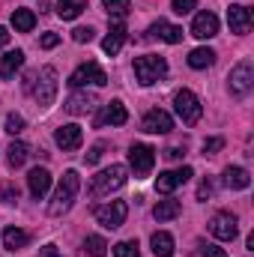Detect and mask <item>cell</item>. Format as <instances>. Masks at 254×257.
Returning a JSON list of instances; mask_svg holds the SVG:
<instances>
[{"mask_svg":"<svg viewBox=\"0 0 254 257\" xmlns=\"http://www.w3.org/2000/svg\"><path fill=\"white\" fill-rule=\"evenodd\" d=\"M27 90L33 93V99L39 105H51L54 96H57V72H54V66H42L36 75H30Z\"/></svg>","mask_w":254,"mask_h":257,"instance_id":"1","label":"cell"},{"mask_svg":"<svg viewBox=\"0 0 254 257\" xmlns=\"http://www.w3.org/2000/svg\"><path fill=\"white\" fill-rule=\"evenodd\" d=\"M78 189H81V177H78V171H66L63 180H60V186H57V192H54V200H51L48 212H51L54 218H60L63 212H69L72 203H75Z\"/></svg>","mask_w":254,"mask_h":257,"instance_id":"2","label":"cell"},{"mask_svg":"<svg viewBox=\"0 0 254 257\" xmlns=\"http://www.w3.org/2000/svg\"><path fill=\"white\" fill-rule=\"evenodd\" d=\"M129 171L123 165H111V168H105V171H99L96 177H93V183H90V194L93 197H105V194L117 192V189H123L126 186V177Z\"/></svg>","mask_w":254,"mask_h":257,"instance_id":"3","label":"cell"},{"mask_svg":"<svg viewBox=\"0 0 254 257\" xmlns=\"http://www.w3.org/2000/svg\"><path fill=\"white\" fill-rule=\"evenodd\" d=\"M165 75H168V63H165V57L144 54V57H138V60H135V78H138L144 87H150V84L162 81Z\"/></svg>","mask_w":254,"mask_h":257,"instance_id":"4","label":"cell"},{"mask_svg":"<svg viewBox=\"0 0 254 257\" xmlns=\"http://www.w3.org/2000/svg\"><path fill=\"white\" fill-rule=\"evenodd\" d=\"M174 108H177V114H180V120L186 126H197L200 117H203V105H200V99L191 90H180L174 96Z\"/></svg>","mask_w":254,"mask_h":257,"instance_id":"5","label":"cell"},{"mask_svg":"<svg viewBox=\"0 0 254 257\" xmlns=\"http://www.w3.org/2000/svg\"><path fill=\"white\" fill-rule=\"evenodd\" d=\"M129 165H132V171H135L138 180L150 177V171H153V165H156V150H153L150 144H132V150H129Z\"/></svg>","mask_w":254,"mask_h":257,"instance_id":"6","label":"cell"},{"mask_svg":"<svg viewBox=\"0 0 254 257\" xmlns=\"http://www.w3.org/2000/svg\"><path fill=\"white\" fill-rule=\"evenodd\" d=\"M87 84L105 87V84H108V72H105L99 63H84V66H78V69L72 72V78H69V87L81 90V87H87Z\"/></svg>","mask_w":254,"mask_h":257,"instance_id":"7","label":"cell"},{"mask_svg":"<svg viewBox=\"0 0 254 257\" xmlns=\"http://www.w3.org/2000/svg\"><path fill=\"white\" fill-rule=\"evenodd\" d=\"M126 215H129L126 200H111V203H105V206H96V218H99V224L108 227V230H117V227L126 221Z\"/></svg>","mask_w":254,"mask_h":257,"instance_id":"8","label":"cell"},{"mask_svg":"<svg viewBox=\"0 0 254 257\" xmlns=\"http://www.w3.org/2000/svg\"><path fill=\"white\" fill-rule=\"evenodd\" d=\"M227 81H230V93H233V96H245V93L251 90V84H254V66H251V60H242V63L233 66Z\"/></svg>","mask_w":254,"mask_h":257,"instance_id":"9","label":"cell"},{"mask_svg":"<svg viewBox=\"0 0 254 257\" xmlns=\"http://www.w3.org/2000/svg\"><path fill=\"white\" fill-rule=\"evenodd\" d=\"M209 233H212L215 239H224V242L236 239V233H239L236 215H233V212H215V215L209 218Z\"/></svg>","mask_w":254,"mask_h":257,"instance_id":"10","label":"cell"},{"mask_svg":"<svg viewBox=\"0 0 254 257\" xmlns=\"http://www.w3.org/2000/svg\"><path fill=\"white\" fill-rule=\"evenodd\" d=\"M191 177H194V171H191V168H177V171H165V174H159V177H156V192H159V194H171L174 189L186 186Z\"/></svg>","mask_w":254,"mask_h":257,"instance_id":"11","label":"cell"},{"mask_svg":"<svg viewBox=\"0 0 254 257\" xmlns=\"http://www.w3.org/2000/svg\"><path fill=\"white\" fill-rule=\"evenodd\" d=\"M129 120V111L123 102H108L99 114H96V128H105V126H123Z\"/></svg>","mask_w":254,"mask_h":257,"instance_id":"12","label":"cell"},{"mask_svg":"<svg viewBox=\"0 0 254 257\" xmlns=\"http://www.w3.org/2000/svg\"><path fill=\"white\" fill-rule=\"evenodd\" d=\"M144 132H150V135H168L171 128H174V120H171V114L168 111H159V108H153V111H147L144 114Z\"/></svg>","mask_w":254,"mask_h":257,"instance_id":"13","label":"cell"},{"mask_svg":"<svg viewBox=\"0 0 254 257\" xmlns=\"http://www.w3.org/2000/svg\"><path fill=\"white\" fill-rule=\"evenodd\" d=\"M227 24H230V33L245 36V33L251 30V9H248V6H239V3H233V6L227 9Z\"/></svg>","mask_w":254,"mask_h":257,"instance_id":"14","label":"cell"},{"mask_svg":"<svg viewBox=\"0 0 254 257\" xmlns=\"http://www.w3.org/2000/svg\"><path fill=\"white\" fill-rule=\"evenodd\" d=\"M54 141H57V147H60V150L72 153V150H78V147L84 144V128H81V126H75V123H66V126L57 128Z\"/></svg>","mask_w":254,"mask_h":257,"instance_id":"15","label":"cell"},{"mask_svg":"<svg viewBox=\"0 0 254 257\" xmlns=\"http://www.w3.org/2000/svg\"><path fill=\"white\" fill-rule=\"evenodd\" d=\"M191 36L197 39H212L218 36V18L212 12H197L194 21H191Z\"/></svg>","mask_w":254,"mask_h":257,"instance_id":"16","label":"cell"},{"mask_svg":"<svg viewBox=\"0 0 254 257\" xmlns=\"http://www.w3.org/2000/svg\"><path fill=\"white\" fill-rule=\"evenodd\" d=\"M123 42H126V24H123V21H114L111 30H108V36L102 39V51L114 57V54H120Z\"/></svg>","mask_w":254,"mask_h":257,"instance_id":"17","label":"cell"},{"mask_svg":"<svg viewBox=\"0 0 254 257\" xmlns=\"http://www.w3.org/2000/svg\"><path fill=\"white\" fill-rule=\"evenodd\" d=\"M27 186H30V194L36 197V200H42L48 189H51V174L45 171V168H33L30 174H27Z\"/></svg>","mask_w":254,"mask_h":257,"instance_id":"18","label":"cell"},{"mask_svg":"<svg viewBox=\"0 0 254 257\" xmlns=\"http://www.w3.org/2000/svg\"><path fill=\"white\" fill-rule=\"evenodd\" d=\"M93 108H96V96H93V93H81V90L72 93L69 102H66V111L75 114V117H78V114H87V111H93Z\"/></svg>","mask_w":254,"mask_h":257,"instance_id":"19","label":"cell"},{"mask_svg":"<svg viewBox=\"0 0 254 257\" xmlns=\"http://www.w3.org/2000/svg\"><path fill=\"white\" fill-rule=\"evenodd\" d=\"M224 186L227 189H248L251 186V174L239 165H227L224 168Z\"/></svg>","mask_w":254,"mask_h":257,"instance_id":"20","label":"cell"},{"mask_svg":"<svg viewBox=\"0 0 254 257\" xmlns=\"http://www.w3.org/2000/svg\"><path fill=\"white\" fill-rule=\"evenodd\" d=\"M150 33L159 36V39H165V42H171V45L183 42V27H174V24H168V21H162V18L150 27Z\"/></svg>","mask_w":254,"mask_h":257,"instance_id":"21","label":"cell"},{"mask_svg":"<svg viewBox=\"0 0 254 257\" xmlns=\"http://www.w3.org/2000/svg\"><path fill=\"white\" fill-rule=\"evenodd\" d=\"M27 242H30V233L27 230H21V227H6L3 230V248L21 251V248H27Z\"/></svg>","mask_w":254,"mask_h":257,"instance_id":"22","label":"cell"},{"mask_svg":"<svg viewBox=\"0 0 254 257\" xmlns=\"http://www.w3.org/2000/svg\"><path fill=\"white\" fill-rule=\"evenodd\" d=\"M21 66H24V51H18V48H15V51H6V54L0 57V78L9 81Z\"/></svg>","mask_w":254,"mask_h":257,"instance_id":"23","label":"cell"},{"mask_svg":"<svg viewBox=\"0 0 254 257\" xmlns=\"http://www.w3.org/2000/svg\"><path fill=\"white\" fill-rule=\"evenodd\" d=\"M150 245H153V254L156 257H174V236L165 233V230L153 233L150 236Z\"/></svg>","mask_w":254,"mask_h":257,"instance_id":"24","label":"cell"},{"mask_svg":"<svg viewBox=\"0 0 254 257\" xmlns=\"http://www.w3.org/2000/svg\"><path fill=\"white\" fill-rule=\"evenodd\" d=\"M180 212H183V203H180V200H159V203L153 206L156 221H171V218H177Z\"/></svg>","mask_w":254,"mask_h":257,"instance_id":"25","label":"cell"},{"mask_svg":"<svg viewBox=\"0 0 254 257\" xmlns=\"http://www.w3.org/2000/svg\"><path fill=\"white\" fill-rule=\"evenodd\" d=\"M27 156H30V147L21 144V141H12L9 150H6V162H9V168H21V165L27 162Z\"/></svg>","mask_w":254,"mask_h":257,"instance_id":"26","label":"cell"},{"mask_svg":"<svg viewBox=\"0 0 254 257\" xmlns=\"http://www.w3.org/2000/svg\"><path fill=\"white\" fill-rule=\"evenodd\" d=\"M57 15L63 18V21H72V18H78L84 9H87V3L84 0H57Z\"/></svg>","mask_w":254,"mask_h":257,"instance_id":"27","label":"cell"},{"mask_svg":"<svg viewBox=\"0 0 254 257\" xmlns=\"http://www.w3.org/2000/svg\"><path fill=\"white\" fill-rule=\"evenodd\" d=\"M12 27H15L18 33H30V30L36 27V15H33L30 9H15V12H12Z\"/></svg>","mask_w":254,"mask_h":257,"instance_id":"28","label":"cell"},{"mask_svg":"<svg viewBox=\"0 0 254 257\" xmlns=\"http://www.w3.org/2000/svg\"><path fill=\"white\" fill-rule=\"evenodd\" d=\"M215 63V51L212 48H194L189 54V66L191 69H206V66Z\"/></svg>","mask_w":254,"mask_h":257,"instance_id":"29","label":"cell"},{"mask_svg":"<svg viewBox=\"0 0 254 257\" xmlns=\"http://www.w3.org/2000/svg\"><path fill=\"white\" fill-rule=\"evenodd\" d=\"M84 251L90 257H105L108 254V242H105L102 236H87V239H84Z\"/></svg>","mask_w":254,"mask_h":257,"instance_id":"30","label":"cell"},{"mask_svg":"<svg viewBox=\"0 0 254 257\" xmlns=\"http://www.w3.org/2000/svg\"><path fill=\"white\" fill-rule=\"evenodd\" d=\"M114 257H141V251H138V242H135V239L117 242V245H114Z\"/></svg>","mask_w":254,"mask_h":257,"instance_id":"31","label":"cell"},{"mask_svg":"<svg viewBox=\"0 0 254 257\" xmlns=\"http://www.w3.org/2000/svg\"><path fill=\"white\" fill-rule=\"evenodd\" d=\"M105 3V9L111 12V15H117V18H123L129 9H132V0H102Z\"/></svg>","mask_w":254,"mask_h":257,"instance_id":"32","label":"cell"},{"mask_svg":"<svg viewBox=\"0 0 254 257\" xmlns=\"http://www.w3.org/2000/svg\"><path fill=\"white\" fill-rule=\"evenodd\" d=\"M6 132H9V135H21V132H24V117L9 114V117H6Z\"/></svg>","mask_w":254,"mask_h":257,"instance_id":"33","label":"cell"},{"mask_svg":"<svg viewBox=\"0 0 254 257\" xmlns=\"http://www.w3.org/2000/svg\"><path fill=\"white\" fill-rule=\"evenodd\" d=\"M194 6H197V0H174V3H171V9H174L177 15H189Z\"/></svg>","mask_w":254,"mask_h":257,"instance_id":"34","label":"cell"},{"mask_svg":"<svg viewBox=\"0 0 254 257\" xmlns=\"http://www.w3.org/2000/svg\"><path fill=\"white\" fill-rule=\"evenodd\" d=\"M72 39L81 42V45H84V42H93V27H75V30H72Z\"/></svg>","mask_w":254,"mask_h":257,"instance_id":"35","label":"cell"},{"mask_svg":"<svg viewBox=\"0 0 254 257\" xmlns=\"http://www.w3.org/2000/svg\"><path fill=\"white\" fill-rule=\"evenodd\" d=\"M221 147H224V138H209V141H203V156H215Z\"/></svg>","mask_w":254,"mask_h":257,"instance_id":"36","label":"cell"},{"mask_svg":"<svg viewBox=\"0 0 254 257\" xmlns=\"http://www.w3.org/2000/svg\"><path fill=\"white\" fill-rule=\"evenodd\" d=\"M0 200H3V203H15V200H18V189H15V186H9V183H6V186H0Z\"/></svg>","mask_w":254,"mask_h":257,"instance_id":"37","label":"cell"},{"mask_svg":"<svg viewBox=\"0 0 254 257\" xmlns=\"http://www.w3.org/2000/svg\"><path fill=\"white\" fill-rule=\"evenodd\" d=\"M39 45H42V48H57V45H60V36H57V33H45V36L39 39Z\"/></svg>","mask_w":254,"mask_h":257,"instance_id":"38","label":"cell"},{"mask_svg":"<svg viewBox=\"0 0 254 257\" xmlns=\"http://www.w3.org/2000/svg\"><path fill=\"white\" fill-rule=\"evenodd\" d=\"M102 153H105V144H96V147L87 153V165H96V162L102 159Z\"/></svg>","mask_w":254,"mask_h":257,"instance_id":"39","label":"cell"},{"mask_svg":"<svg viewBox=\"0 0 254 257\" xmlns=\"http://www.w3.org/2000/svg\"><path fill=\"white\" fill-rule=\"evenodd\" d=\"M203 257H227V251L218 245H203Z\"/></svg>","mask_w":254,"mask_h":257,"instance_id":"40","label":"cell"},{"mask_svg":"<svg viewBox=\"0 0 254 257\" xmlns=\"http://www.w3.org/2000/svg\"><path fill=\"white\" fill-rule=\"evenodd\" d=\"M165 156H168L171 162H177V159H183V156H186V150H183V147H171V150H165Z\"/></svg>","mask_w":254,"mask_h":257,"instance_id":"41","label":"cell"},{"mask_svg":"<svg viewBox=\"0 0 254 257\" xmlns=\"http://www.w3.org/2000/svg\"><path fill=\"white\" fill-rule=\"evenodd\" d=\"M39 257H63V254L57 251V245H42L39 248Z\"/></svg>","mask_w":254,"mask_h":257,"instance_id":"42","label":"cell"},{"mask_svg":"<svg viewBox=\"0 0 254 257\" xmlns=\"http://www.w3.org/2000/svg\"><path fill=\"white\" fill-rule=\"evenodd\" d=\"M209 194H212V183H209V180H203V183H200V192H197V197H200V200H206Z\"/></svg>","mask_w":254,"mask_h":257,"instance_id":"43","label":"cell"},{"mask_svg":"<svg viewBox=\"0 0 254 257\" xmlns=\"http://www.w3.org/2000/svg\"><path fill=\"white\" fill-rule=\"evenodd\" d=\"M3 45H9V30H6V27H0V48H3Z\"/></svg>","mask_w":254,"mask_h":257,"instance_id":"44","label":"cell"}]
</instances>
